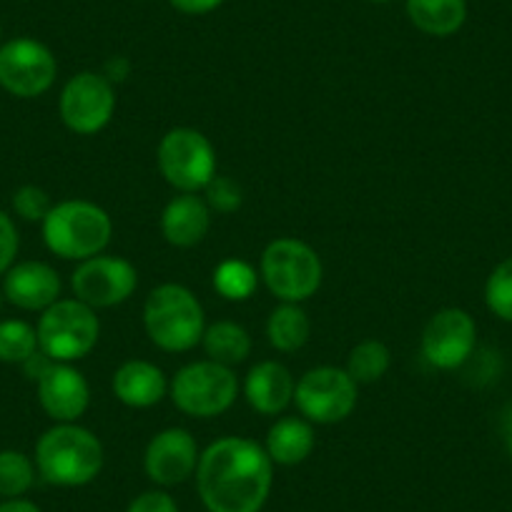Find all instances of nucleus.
Returning <instances> with one entry per match:
<instances>
[{
  "label": "nucleus",
  "instance_id": "obj_2",
  "mask_svg": "<svg viewBox=\"0 0 512 512\" xmlns=\"http://www.w3.org/2000/svg\"><path fill=\"white\" fill-rule=\"evenodd\" d=\"M101 440L78 422H56L36 442V470L48 485L83 487L103 470Z\"/></svg>",
  "mask_w": 512,
  "mask_h": 512
},
{
  "label": "nucleus",
  "instance_id": "obj_7",
  "mask_svg": "<svg viewBox=\"0 0 512 512\" xmlns=\"http://www.w3.org/2000/svg\"><path fill=\"white\" fill-rule=\"evenodd\" d=\"M169 395L176 410L189 417L209 420L224 415L239 397V379L226 364L199 359L184 364L169 382Z\"/></svg>",
  "mask_w": 512,
  "mask_h": 512
},
{
  "label": "nucleus",
  "instance_id": "obj_27",
  "mask_svg": "<svg viewBox=\"0 0 512 512\" xmlns=\"http://www.w3.org/2000/svg\"><path fill=\"white\" fill-rule=\"evenodd\" d=\"M36 462L21 450H0V497H23L36 482Z\"/></svg>",
  "mask_w": 512,
  "mask_h": 512
},
{
  "label": "nucleus",
  "instance_id": "obj_3",
  "mask_svg": "<svg viewBox=\"0 0 512 512\" xmlns=\"http://www.w3.org/2000/svg\"><path fill=\"white\" fill-rule=\"evenodd\" d=\"M48 251L66 262H86L106 251L113 236V221L103 206L86 199L53 204L41 224Z\"/></svg>",
  "mask_w": 512,
  "mask_h": 512
},
{
  "label": "nucleus",
  "instance_id": "obj_12",
  "mask_svg": "<svg viewBox=\"0 0 512 512\" xmlns=\"http://www.w3.org/2000/svg\"><path fill=\"white\" fill-rule=\"evenodd\" d=\"M139 287V272L128 259L98 254L78 262L71 274L73 297L93 309H111L128 302Z\"/></svg>",
  "mask_w": 512,
  "mask_h": 512
},
{
  "label": "nucleus",
  "instance_id": "obj_14",
  "mask_svg": "<svg viewBox=\"0 0 512 512\" xmlns=\"http://www.w3.org/2000/svg\"><path fill=\"white\" fill-rule=\"evenodd\" d=\"M199 457L196 437L184 427H169L151 437L146 445L144 470L154 485L174 487L196 475Z\"/></svg>",
  "mask_w": 512,
  "mask_h": 512
},
{
  "label": "nucleus",
  "instance_id": "obj_17",
  "mask_svg": "<svg viewBox=\"0 0 512 512\" xmlns=\"http://www.w3.org/2000/svg\"><path fill=\"white\" fill-rule=\"evenodd\" d=\"M294 390H297V379L282 362L274 359L256 362L244 379V397L249 407L267 417L282 415L294 402Z\"/></svg>",
  "mask_w": 512,
  "mask_h": 512
},
{
  "label": "nucleus",
  "instance_id": "obj_30",
  "mask_svg": "<svg viewBox=\"0 0 512 512\" xmlns=\"http://www.w3.org/2000/svg\"><path fill=\"white\" fill-rule=\"evenodd\" d=\"M11 204H13V211H16V216H21L23 221H31V224L33 221H41L43 224L48 211L53 209L48 191L36 184H26L21 186V189H16Z\"/></svg>",
  "mask_w": 512,
  "mask_h": 512
},
{
  "label": "nucleus",
  "instance_id": "obj_39",
  "mask_svg": "<svg viewBox=\"0 0 512 512\" xmlns=\"http://www.w3.org/2000/svg\"><path fill=\"white\" fill-rule=\"evenodd\" d=\"M0 41H3V26H0ZM0 46H3V43H0Z\"/></svg>",
  "mask_w": 512,
  "mask_h": 512
},
{
  "label": "nucleus",
  "instance_id": "obj_28",
  "mask_svg": "<svg viewBox=\"0 0 512 512\" xmlns=\"http://www.w3.org/2000/svg\"><path fill=\"white\" fill-rule=\"evenodd\" d=\"M485 304L500 322L512 324V256L502 259L487 277Z\"/></svg>",
  "mask_w": 512,
  "mask_h": 512
},
{
  "label": "nucleus",
  "instance_id": "obj_11",
  "mask_svg": "<svg viewBox=\"0 0 512 512\" xmlns=\"http://www.w3.org/2000/svg\"><path fill=\"white\" fill-rule=\"evenodd\" d=\"M58 63L36 38H13L0 46V88L16 98H38L56 83Z\"/></svg>",
  "mask_w": 512,
  "mask_h": 512
},
{
  "label": "nucleus",
  "instance_id": "obj_18",
  "mask_svg": "<svg viewBox=\"0 0 512 512\" xmlns=\"http://www.w3.org/2000/svg\"><path fill=\"white\" fill-rule=\"evenodd\" d=\"M111 390L121 405L131 410H149L169 395L164 369L146 359H128L113 372Z\"/></svg>",
  "mask_w": 512,
  "mask_h": 512
},
{
  "label": "nucleus",
  "instance_id": "obj_4",
  "mask_svg": "<svg viewBox=\"0 0 512 512\" xmlns=\"http://www.w3.org/2000/svg\"><path fill=\"white\" fill-rule=\"evenodd\" d=\"M144 329L151 344L164 352H189L204 337V307L184 284H159L144 302Z\"/></svg>",
  "mask_w": 512,
  "mask_h": 512
},
{
  "label": "nucleus",
  "instance_id": "obj_13",
  "mask_svg": "<svg viewBox=\"0 0 512 512\" xmlns=\"http://www.w3.org/2000/svg\"><path fill=\"white\" fill-rule=\"evenodd\" d=\"M422 357L442 372L465 367L477 349V324L470 312L460 307L440 309L422 329Z\"/></svg>",
  "mask_w": 512,
  "mask_h": 512
},
{
  "label": "nucleus",
  "instance_id": "obj_29",
  "mask_svg": "<svg viewBox=\"0 0 512 512\" xmlns=\"http://www.w3.org/2000/svg\"><path fill=\"white\" fill-rule=\"evenodd\" d=\"M204 199L209 209L216 211V214H234L244 204V189L234 179H229V176L216 174L204 189Z\"/></svg>",
  "mask_w": 512,
  "mask_h": 512
},
{
  "label": "nucleus",
  "instance_id": "obj_32",
  "mask_svg": "<svg viewBox=\"0 0 512 512\" xmlns=\"http://www.w3.org/2000/svg\"><path fill=\"white\" fill-rule=\"evenodd\" d=\"M126 512H179V505L166 490H146L128 502Z\"/></svg>",
  "mask_w": 512,
  "mask_h": 512
},
{
  "label": "nucleus",
  "instance_id": "obj_26",
  "mask_svg": "<svg viewBox=\"0 0 512 512\" xmlns=\"http://www.w3.org/2000/svg\"><path fill=\"white\" fill-rule=\"evenodd\" d=\"M38 352L36 327L23 319H0V362L26 364Z\"/></svg>",
  "mask_w": 512,
  "mask_h": 512
},
{
  "label": "nucleus",
  "instance_id": "obj_1",
  "mask_svg": "<svg viewBox=\"0 0 512 512\" xmlns=\"http://www.w3.org/2000/svg\"><path fill=\"white\" fill-rule=\"evenodd\" d=\"M272 485V457L249 437H221L201 452L196 490L209 512H262Z\"/></svg>",
  "mask_w": 512,
  "mask_h": 512
},
{
  "label": "nucleus",
  "instance_id": "obj_31",
  "mask_svg": "<svg viewBox=\"0 0 512 512\" xmlns=\"http://www.w3.org/2000/svg\"><path fill=\"white\" fill-rule=\"evenodd\" d=\"M18 249H21V234L16 221L6 211H0V277L16 264Z\"/></svg>",
  "mask_w": 512,
  "mask_h": 512
},
{
  "label": "nucleus",
  "instance_id": "obj_25",
  "mask_svg": "<svg viewBox=\"0 0 512 512\" xmlns=\"http://www.w3.org/2000/svg\"><path fill=\"white\" fill-rule=\"evenodd\" d=\"M259 274L244 259H226L214 269V289L226 302H246L254 297Z\"/></svg>",
  "mask_w": 512,
  "mask_h": 512
},
{
  "label": "nucleus",
  "instance_id": "obj_36",
  "mask_svg": "<svg viewBox=\"0 0 512 512\" xmlns=\"http://www.w3.org/2000/svg\"><path fill=\"white\" fill-rule=\"evenodd\" d=\"M0 512H41V507L26 497H11V500L0 502Z\"/></svg>",
  "mask_w": 512,
  "mask_h": 512
},
{
  "label": "nucleus",
  "instance_id": "obj_10",
  "mask_svg": "<svg viewBox=\"0 0 512 512\" xmlns=\"http://www.w3.org/2000/svg\"><path fill=\"white\" fill-rule=\"evenodd\" d=\"M58 113L68 131L78 136H93L111 123L116 113V91L103 73L81 71L63 86L58 98Z\"/></svg>",
  "mask_w": 512,
  "mask_h": 512
},
{
  "label": "nucleus",
  "instance_id": "obj_19",
  "mask_svg": "<svg viewBox=\"0 0 512 512\" xmlns=\"http://www.w3.org/2000/svg\"><path fill=\"white\" fill-rule=\"evenodd\" d=\"M211 229V209L204 196L179 194L161 211V234L176 249L201 244Z\"/></svg>",
  "mask_w": 512,
  "mask_h": 512
},
{
  "label": "nucleus",
  "instance_id": "obj_6",
  "mask_svg": "<svg viewBox=\"0 0 512 512\" xmlns=\"http://www.w3.org/2000/svg\"><path fill=\"white\" fill-rule=\"evenodd\" d=\"M38 349L51 362L73 364L88 357L101 337L96 309L73 299H58L38 319Z\"/></svg>",
  "mask_w": 512,
  "mask_h": 512
},
{
  "label": "nucleus",
  "instance_id": "obj_35",
  "mask_svg": "<svg viewBox=\"0 0 512 512\" xmlns=\"http://www.w3.org/2000/svg\"><path fill=\"white\" fill-rule=\"evenodd\" d=\"M500 435H502V442H505L507 457H510V460H512V402L505 407V410H502Z\"/></svg>",
  "mask_w": 512,
  "mask_h": 512
},
{
  "label": "nucleus",
  "instance_id": "obj_16",
  "mask_svg": "<svg viewBox=\"0 0 512 512\" xmlns=\"http://www.w3.org/2000/svg\"><path fill=\"white\" fill-rule=\"evenodd\" d=\"M61 274L46 262H18L13 264L3 279V297L8 304L23 312H46L51 304L61 299Z\"/></svg>",
  "mask_w": 512,
  "mask_h": 512
},
{
  "label": "nucleus",
  "instance_id": "obj_22",
  "mask_svg": "<svg viewBox=\"0 0 512 512\" xmlns=\"http://www.w3.org/2000/svg\"><path fill=\"white\" fill-rule=\"evenodd\" d=\"M201 347H204L206 357L211 362L226 364L234 369L236 364L246 362L251 354V334L246 332L241 324L221 319V322L209 324L201 337Z\"/></svg>",
  "mask_w": 512,
  "mask_h": 512
},
{
  "label": "nucleus",
  "instance_id": "obj_9",
  "mask_svg": "<svg viewBox=\"0 0 512 512\" xmlns=\"http://www.w3.org/2000/svg\"><path fill=\"white\" fill-rule=\"evenodd\" d=\"M359 384L342 367H314L304 372L294 390L299 415L312 425H337L357 407Z\"/></svg>",
  "mask_w": 512,
  "mask_h": 512
},
{
  "label": "nucleus",
  "instance_id": "obj_5",
  "mask_svg": "<svg viewBox=\"0 0 512 512\" xmlns=\"http://www.w3.org/2000/svg\"><path fill=\"white\" fill-rule=\"evenodd\" d=\"M259 277L279 302L302 304L319 292L324 279L322 259L302 239L282 236L269 241L259 259Z\"/></svg>",
  "mask_w": 512,
  "mask_h": 512
},
{
  "label": "nucleus",
  "instance_id": "obj_21",
  "mask_svg": "<svg viewBox=\"0 0 512 512\" xmlns=\"http://www.w3.org/2000/svg\"><path fill=\"white\" fill-rule=\"evenodd\" d=\"M407 18L425 36L450 38L465 26L467 0H405Z\"/></svg>",
  "mask_w": 512,
  "mask_h": 512
},
{
  "label": "nucleus",
  "instance_id": "obj_34",
  "mask_svg": "<svg viewBox=\"0 0 512 512\" xmlns=\"http://www.w3.org/2000/svg\"><path fill=\"white\" fill-rule=\"evenodd\" d=\"M128 73H131V63H128V58H123V56L111 58V61L103 66V76H106L111 83L126 81Z\"/></svg>",
  "mask_w": 512,
  "mask_h": 512
},
{
  "label": "nucleus",
  "instance_id": "obj_38",
  "mask_svg": "<svg viewBox=\"0 0 512 512\" xmlns=\"http://www.w3.org/2000/svg\"><path fill=\"white\" fill-rule=\"evenodd\" d=\"M369 3H377V6H382V3H392V0H369Z\"/></svg>",
  "mask_w": 512,
  "mask_h": 512
},
{
  "label": "nucleus",
  "instance_id": "obj_20",
  "mask_svg": "<svg viewBox=\"0 0 512 512\" xmlns=\"http://www.w3.org/2000/svg\"><path fill=\"white\" fill-rule=\"evenodd\" d=\"M317 445V435H314V425L304 417H282L274 422L267 432V442L264 450L272 457L274 465L294 467L302 465Z\"/></svg>",
  "mask_w": 512,
  "mask_h": 512
},
{
  "label": "nucleus",
  "instance_id": "obj_8",
  "mask_svg": "<svg viewBox=\"0 0 512 512\" xmlns=\"http://www.w3.org/2000/svg\"><path fill=\"white\" fill-rule=\"evenodd\" d=\"M159 171L179 194H199L216 176L214 144L189 126L171 128L156 151Z\"/></svg>",
  "mask_w": 512,
  "mask_h": 512
},
{
  "label": "nucleus",
  "instance_id": "obj_24",
  "mask_svg": "<svg viewBox=\"0 0 512 512\" xmlns=\"http://www.w3.org/2000/svg\"><path fill=\"white\" fill-rule=\"evenodd\" d=\"M392 352L390 347L379 339H364L349 352L347 357V374L357 384H374L390 372Z\"/></svg>",
  "mask_w": 512,
  "mask_h": 512
},
{
  "label": "nucleus",
  "instance_id": "obj_37",
  "mask_svg": "<svg viewBox=\"0 0 512 512\" xmlns=\"http://www.w3.org/2000/svg\"><path fill=\"white\" fill-rule=\"evenodd\" d=\"M3 302H6V297H3V289H0V312H3Z\"/></svg>",
  "mask_w": 512,
  "mask_h": 512
},
{
  "label": "nucleus",
  "instance_id": "obj_15",
  "mask_svg": "<svg viewBox=\"0 0 512 512\" xmlns=\"http://www.w3.org/2000/svg\"><path fill=\"white\" fill-rule=\"evenodd\" d=\"M38 402L53 422H78L91 405V387L73 364L51 362L36 379Z\"/></svg>",
  "mask_w": 512,
  "mask_h": 512
},
{
  "label": "nucleus",
  "instance_id": "obj_33",
  "mask_svg": "<svg viewBox=\"0 0 512 512\" xmlns=\"http://www.w3.org/2000/svg\"><path fill=\"white\" fill-rule=\"evenodd\" d=\"M169 3L184 16H206V13H214L216 8L224 6L226 0H169Z\"/></svg>",
  "mask_w": 512,
  "mask_h": 512
},
{
  "label": "nucleus",
  "instance_id": "obj_23",
  "mask_svg": "<svg viewBox=\"0 0 512 512\" xmlns=\"http://www.w3.org/2000/svg\"><path fill=\"white\" fill-rule=\"evenodd\" d=\"M267 337L277 352H299L312 337V322L299 304L282 302L267 319Z\"/></svg>",
  "mask_w": 512,
  "mask_h": 512
}]
</instances>
